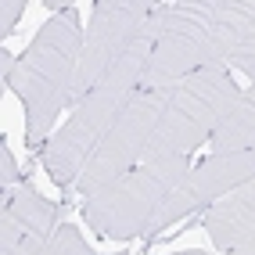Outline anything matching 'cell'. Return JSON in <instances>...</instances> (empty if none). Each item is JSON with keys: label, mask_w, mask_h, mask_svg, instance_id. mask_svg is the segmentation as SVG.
<instances>
[{"label": "cell", "mask_w": 255, "mask_h": 255, "mask_svg": "<svg viewBox=\"0 0 255 255\" xmlns=\"http://www.w3.org/2000/svg\"><path fill=\"white\" fill-rule=\"evenodd\" d=\"M83 36H87V29L79 25V11L58 7L40 25L32 43L18 54V65H14V76L7 87L25 108V144L36 151L50 140L58 115L69 112Z\"/></svg>", "instance_id": "6da1fadb"}, {"label": "cell", "mask_w": 255, "mask_h": 255, "mask_svg": "<svg viewBox=\"0 0 255 255\" xmlns=\"http://www.w3.org/2000/svg\"><path fill=\"white\" fill-rule=\"evenodd\" d=\"M237 90L241 87L234 83V72L227 69H198L194 76L169 87L158 126L144 151V162L198 155V147L212 140L219 119L230 112Z\"/></svg>", "instance_id": "7a4b0ae2"}, {"label": "cell", "mask_w": 255, "mask_h": 255, "mask_svg": "<svg viewBox=\"0 0 255 255\" xmlns=\"http://www.w3.org/2000/svg\"><path fill=\"white\" fill-rule=\"evenodd\" d=\"M187 169H191V158L140 162L126 176L112 180L105 191L83 201V223L101 241H137L140 234L151 230L165 194L176 187Z\"/></svg>", "instance_id": "3957f363"}, {"label": "cell", "mask_w": 255, "mask_h": 255, "mask_svg": "<svg viewBox=\"0 0 255 255\" xmlns=\"http://www.w3.org/2000/svg\"><path fill=\"white\" fill-rule=\"evenodd\" d=\"M151 58L140 90H169L198 69H223L212 40V4L209 0H169L151 11Z\"/></svg>", "instance_id": "277c9868"}, {"label": "cell", "mask_w": 255, "mask_h": 255, "mask_svg": "<svg viewBox=\"0 0 255 255\" xmlns=\"http://www.w3.org/2000/svg\"><path fill=\"white\" fill-rule=\"evenodd\" d=\"M252 180H255V151H223V155L201 158L198 165L187 169L176 180V187L165 194L155 223L144 234L147 245L176 237L183 230V223L198 219L205 209H212L219 198H227L230 191H237V187H245Z\"/></svg>", "instance_id": "5b68a950"}, {"label": "cell", "mask_w": 255, "mask_h": 255, "mask_svg": "<svg viewBox=\"0 0 255 255\" xmlns=\"http://www.w3.org/2000/svg\"><path fill=\"white\" fill-rule=\"evenodd\" d=\"M133 94L115 90V87H97L94 94H87L72 108V115L65 119V126L54 129L50 140L40 147V162H43V173H47L50 183L61 187V191H72L83 165L94 158V151L108 137V129L115 126L119 112L126 108V101Z\"/></svg>", "instance_id": "8992f818"}, {"label": "cell", "mask_w": 255, "mask_h": 255, "mask_svg": "<svg viewBox=\"0 0 255 255\" xmlns=\"http://www.w3.org/2000/svg\"><path fill=\"white\" fill-rule=\"evenodd\" d=\"M165 94L169 90H137L126 101V108L119 112L115 126L108 129V137L94 151V158L83 165V173H79V180L72 187L83 201L94 198L97 191H105L112 180L126 176L129 169H137L144 162V151H147L151 133L158 126Z\"/></svg>", "instance_id": "52a82bcc"}, {"label": "cell", "mask_w": 255, "mask_h": 255, "mask_svg": "<svg viewBox=\"0 0 255 255\" xmlns=\"http://www.w3.org/2000/svg\"><path fill=\"white\" fill-rule=\"evenodd\" d=\"M151 11H155V4H147V0H94L76 83H72V97H69V112L108 79V72L119 65V58L137 40V32L147 25Z\"/></svg>", "instance_id": "ba28073f"}, {"label": "cell", "mask_w": 255, "mask_h": 255, "mask_svg": "<svg viewBox=\"0 0 255 255\" xmlns=\"http://www.w3.org/2000/svg\"><path fill=\"white\" fill-rule=\"evenodd\" d=\"M198 223L205 227L209 241L219 252H230L241 237H248L255 230V180L230 191L227 198H219L212 209L198 216Z\"/></svg>", "instance_id": "9c48e42d"}, {"label": "cell", "mask_w": 255, "mask_h": 255, "mask_svg": "<svg viewBox=\"0 0 255 255\" xmlns=\"http://www.w3.org/2000/svg\"><path fill=\"white\" fill-rule=\"evenodd\" d=\"M209 147H212V155H223V151H255V83L237 90L230 112L219 119Z\"/></svg>", "instance_id": "30bf717a"}, {"label": "cell", "mask_w": 255, "mask_h": 255, "mask_svg": "<svg viewBox=\"0 0 255 255\" xmlns=\"http://www.w3.org/2000/svg\"><path fill=\"white\" fill-rule=\"evenodd\" d=\"M227 72H241L245 79L255 83V22L234 40V47L227 50Z\"/></svg>", "instance_id": "8fae6325"}, {"label": "cell", "mask_w": 255, "mask_h": 255, "mask_svg": "<svg viewBox=\"0 0 255 255\" xmlns=\"http://www.w3.org/2000/svg\"><path fill=\"white\" fill-rule=\"evenodd\" d=\"M43 255H94V252H90V245H87V241H83L79 227L61 223V227H58V234L50 237V245H47V252H43Z\"/></svg>", "instance_id": "7c38bea8"}, {"label": "cell", "mask_w": 255, "mask_h": 255, "mask_svg": "<svg viewBox=\"0 0 255 255\" xmlns=\"http://www.w3.org/2000/svg\"><path fill=\"white\" fill-rule=\"evenodd\" d=\"M25 176H22V169H18V162H14V151H11V144L0 137V183H4V191H11V187H18Z\"/></svg>", "instance_id": "4fadbf2b"}, {"label": "cell", "mask_w": 255, "mask_h": 255, "mask_svg": "<svg viewBox=\"0 0 255 255\" xmlns=\"http://www.w3.org/2000/svg\"><path fill=\"white\" fill-rule=\"evenodd\" d=\"M25 7H29L25 0H4V4H0V14H4V22H0V40H11L14 36V29H18Z\"/></svg>", "instance_id": "5bb4252c"}, {"label": "cell", "mask_w": 255, "mask_h": 255, "mask_svg": "<svg viewBox=\"0 0 255 255\" xmlns=\"http://www.w3.org/2000/svg\"><path fill=\"white\" fill-rule=\"evenodd\" d=\"M223 255H255V230L248 234V237H241L230 252H223Z\"/></svg>", "instance_id": "9a60e30c"}, {"label": "cell", "mask_w": 255, "mask_h": 255, "mask_svg": "<svg viewBox=\"0 0 255 255\" xmlns=\"http://www.w3.org/2000/svg\"><path fill=\"white\" fill-rule=\"evenodd\" d=\"M173 255H205L201 248H183V252H173Z\"/></svg>", "instance_id": "2e32d148"}, {"label": "cell", "mask_w": 255, "mask_h": 255, "mask_svg": "<svg viewBox=\"0 0 255 255\" xmlns=\"http://www.w3.org/2000/svg\"><path fill=\"white\" fill-rule=\"evenodd\" d=\"M94 255H97V252H94ZM112 255H129V252H112Z\"/></svg>", "instance_id": "e0dca14e"}]
</instances>
